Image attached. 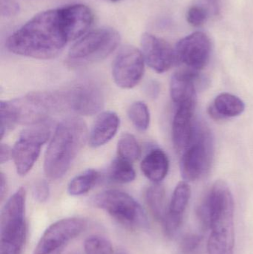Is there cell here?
<instances>
[{"instance_id": "obj_1", "label": "cell", "mask_w": 253, "mask_h": 254, "mask_svg": "<svg viewBox=\"0 0 253 254\" xmlns=\"http://www.w3.org/2000/svg\"><path fill=\"white\" fill-rule=\"evenodd\" d=\"M71 41L63 7L40 12L13 32L6 41L15 55L40 60L57 56Z\"/></svg>"}, {"instance_id": "obj_2", "label": "cell", "mask_w": 253, "mask_h": 254, "mask_svg": "<svg viewBox=\"0 0 253 254\" xmlns=\"http://www.w3.org/2000/svg\"><path fill=\"white\" fill-rule=\"evenodd\" d=\"M199 219L211 230L209 254H233L235 246L234 200L228 185L217 181L198 210Z\"/></svg>"}, {"instance_id": "obj_3", "label": "cell", "mask_w": 253, "mask_h": 254, "mask_svg": "<svg viewBox=\"0 0 253 254\" xmlns=\"http://www.w3.org/2000/svg\"><path fill=\"white\" fill-rule=\"evenodd\" d=\"M89 140L87 126L79 118H68L56 127L45 155L44 171L51 180L61 179Z\"/></svg>"}, {"instance_id": "obj_4", "label": "cell", "mask_w": 253, "mask_h": 254, "mask_svg": "<svg viewBox=\"0 0 253 254\" xmlns=\"http://www.w3.org/2000/svg\"><path fill=\"white\" fill-rule=\"evenodd\" d=\"M1 137L15 125H32L48 120L52 113L58 111L55 93L32 92L22 98L1 101Z\"/></svg>"}, {"instance_id": "obj_5", "label": "cell", "mask_w": 253, "mask_h": 254, "mask_svg": "<svg viewBox=\"0 0 253 254\" xmlns=\"http://www.w3.org/2000/svg\"><path fill=\"white\" fill-rule=\"evenodd\" d=\"M25 188L6 201L0 217V254H22L27 237Z\"/></svg>"}, {"instance_id": "obj_6", "label": "cell", "mask_w": 253, "mask_h": 254, "mask_svg": "<svg viewBox=\"0 0 253 254\" xmlns=\"http://www.w3.org/2000/svg\"><path fill=\"white\" fill-rule=\"evenodd\" d=\"M120 37L116 30L101 28L79 39L68 52V62L72 65H84L102 61L118 46Z\"/></svg>"}, {"instance_id": "obj_7", "label": "cell", "mask_w": 253, "mask_h": 254, "mask_svg": "<svg viewBox=\"0 0 253 254\" xmlns=\"http://www.w3.org/2000/svg\"><path fill=\"white\" fill-rule=\"evenodd\" d=\"M93 204L127 228H145L148 225L144 209L127 192L118 190H108L98 194L93 198Z\"/></svg>"}, {"instance_id": "obj_8", "label": "cell", "mask_w": 253, "mask_h": 254, "mask_svg": "<svg viewBox=\"0 0 253 254\" xmlns=\"http://www.w3.org/2000/svg\"><path fill=\"white\" fill-rule=\"evenodd\" d=\"M52 127L51 122L46 120L29 125L21 132L12 148V158L19 176H25L34 167L42 146L51 135Z\"/></svg>"}, {"instance_id": "obj_9", "label": "cell", "mask_w": 253, "mask_h": 254, "mask_svg": "<svg viewBox=\"0 0 253 254\" xmlns=\"http://www.w3.org/2000/svg\"><path fill=\"white\" fill-rule=\"evenodd\" d=\"M212 137L207 128L196 124L193 141L183 152L181 173L187 182H195L203 177L210 168L212 163Z\"/></svg>"}, {"instance_id": "obj_10", "label": "cell", "mask_w": 253, "mask_h": 254, "mask_svg": "<svg viewBox=\"0 0 253 254\" xmlns=\"http://www.w3.org/2000/svg\"><path fill=\"white\" fill-rule=\"evenodd\" d=\"M54 93L58 111L68 110L80 116H90L103 108V94L92 83H79Z\"/></svg>"}, {"instance_id": "obj_11", "label": "cell", "mask_w": 253, "mask_h": 254, "mask_svg": "<svg viewBox=\"0 0 253 254\" xmlns=\"http://www.w3.org/2000/svg\"><path fill=\"white\" fill-rule=\"evenodd\" d=\"M144 63L141 51L131 46L122 48L112 65V77L116 84L126 89L136 86L144 76Z\"/></svg>"}, {"instance_id": "obj_12", "label": "cell", "mask_w": 253, "mask_h": 254, "mask_svg": "<svg viewBox=\"0 0 253 254\" xmlns=\"http://www.w3.org/2000/svg\"><path fill=\"white\" fill-rule=\"evenodd\" d=\"M86 227L84 219L67 218L52 224L40 237L33 254H51L78 237Z\"/></svg>"}, {"instance_id": "obj_13", "label": "cell", "mask_w": 253, "mask_h": 254, "mask_svg": "<svg viewBox=\"0 0 253 254\" xmlns=\"http://www.w3.org/2000/svg\"><path fill=\"white\" fill-rule=\"evenodd\" d=\"M175 54V61L199 71L206 66L210 58V40L204 33H193L177 43Z\"/></svg>"}, {"instance_id": "obj_14", "label": "cell", "mask_w": 253, "mask_h": 254, "mask_svg": "<svg viewBox=\"0 0 253 254\" xmlns=\"http://www.w3.org/2000/svg\"><path fill=\"white\" fill-rule=\"evenodd\" d=\"M141 48L144 61L156 72H165L175 62V49L167 42L153 34H143Z\"/></svg>"}, {"instance_id": "obj_15", "label": "cell", "mask_w": 253, "mask_h": 254, "mask_svg": "<svg viewBox=\"0 0 253 254\" xmlns=\"http://www.w3.org/2000/svg\"><path fill=\"white\" fill-rule=\"evenodd\" d=\"M196 104L178 106L172 122V140L178 152H184L193 141L196 132L194 121Z\"/></svg>"}, {"instance_id": "obj_16", "label": "cell", "mask_w": 253, "mask_h": 254, "mask_svg": "<svg viewBox=\"0 0 253 254\" xmlns=\"http://www.w3.org/2000/svg\"><path fill=\"white\" fill-rule=\"evenodd\" d=\"M190 197L191 188L189 184L186 182H180L174 190L167 213L162 222L165 232L169 237H173L179 230Z\"/></svg>"}, {"instance_id": "obj_17", "label": "cell", "mask_w": 253, "mask_h": 254, "mask_svg": "<svg viewBox=\"0 0 253 254\" xmlns=\"http://www.w3.org/2000/svg\"><path fill=\"white\" fill-rule=\"evenodd\" d=\"M199 72L193 70L178 71L172 75L170 81V95L177 106L196 104V82Z\"/></svg>"}, {"instance_id": "obj_18", "label": "cell", "mask_w": 253, "mask_h": 254, "mask_svg": "<svg viewBox=\"0 0 253 254\" xmlns=\"http://www.w3.org/2000/svg\"><path fill=\"white\" fill-rule=\"evenodd\" d=\"M64 7L71 41L85 35L94 22V13L85 4H76Z\"/></svg>"}, {"instance_id": "obj_19", "label": "cell", "mask_w": 253, "mask_h": 254, "mask_svg": "<svg viewBox=\"0 0 253 254\" xmlns=\"http://www.w3.org/2000/svg\"><path fill=\"white\" fill-rule=\"evenodd\" d=\"M120 126V119L114 112L101 113L95 121L89 134V143L92 147L103 146L115 135Z\"/></svg>"}, {"instance_id": "obj_20", "label": "cell", "mask_w": 253, "mask_h": 254, "mask_svg": "<svg viewBox=\"0 0 253 254\" xmlns=\"http://www.w3.org/2000/svg\"><path fill=\"white\" fill-rule=\"evenodd\" d=\"M141 168L147 179L154 184H159L169 171V158L162 149H152L143 159Z\"/></svg>"}, {"instance_id": "obj_21", "label": "cell", "mask_w": 253, "mask_h": 254, "mask_svg": "<svg viewBox=\"0 0 253 254\" xmlns=\"http://www.w3.org/2000/svg\"><path fill=\"white\" fill-rule=\"evenodd\" d=\"M245 110V103L239 97L229 93L220 94L209 108V114L215 120L240 116Z\"/></svg>"}, {"instance_id": "obj_22", "label": "cell", "mask_w": 253, "mask_h": 254, "mask_svg": "<svg viewBox=\"0 0 253 254\" xmlns=\"http://www.w3.org/2000/svg\"><path fill=\"white\" fill-rule=\"evenodd\" d=\"M146 201L156 220L163 222L168 211L165 190L160 184H154L146 192Z\"/></svg>"}, {"instance_id": "obj_23", "label": "cell", "mask_w": 253, "mask_h": 254, "mask_svg": "<svg viewBox=\"0 0 253 254\" xmlns=\"http://www.w3.org/2000/svg\"><path fill=\"white\" fill-rule=\"evenodd\" d=\"M100 173L93 169H89L74 177L68 186V192L71 195L78 196L87 193L96 185L100 179Z\"/></svg>"}, {"instance_id": "obj_24", "label": "cell", "mask_w": 253, "mask_h": 254, "mask_svg": "<svg viewBox=\"0 0 253 254\" xmlns=\"http://www.w3.org/2000/svg\"><path fill=\"white\" fill-rule=\"evenodd\" d=\"M108 175L111 182L118 184L129 183L136 177L132 163L119 157L111 163Z\"/></svg>"}, {"instance_id": "obj_25", "label": "cell", "mask_w": 253, "mask_h": 254, "mask_svg": "<svg viewBox=\"0 0 253 254\" xmlns=\"http://www.w3.org/2000/svg\"><path fill=\"white\" fill-rule=\"evenodd\" d=\"M141 150L135 136L126 133L120 137L117 143V155L119 158L132 163L141 157Z\"/></svg>"}, {"instance_id": "obj_26", "label": "cell", "mask_w": 253, "mask_h": 254, "mask_svg": "<svg viewBox=\"0 0 253 254\" xmlns=\"http://www.w3.org/2000/svg\"><path fill=\"white\" fill-rule=\"evenodd\" d=\"M128 116L134 126L140 131H146L150 123V113L148 107L142 101L133 103L128 110Z\"/></svg>"}, {"instance_id": "obj_27", "label": "cell", "mask_w": 253, "mask_h": 254, "mask_svg": "<svg viewBox=\"0 0 253 254\" xmlns=\"http://www.w3.org/2000/svg\"><path fill=\"white\" fill-rule=\"evenodd\" d=\"M86 254H114L111 242L101 236H91L84 242Z\"/></svg>"}, {"instance_id": "obj_28", "label": "cell", "mask_w": 253, "mask_h": 254, "mask_svg": "<svg viewBox=\"0 0 253 254\" xmlns=\"http://www.w3.org/2000/svg\"><path fill=\"white\" fill-rule=\"evenodd\" d=\"M206 18L207 12L201 6H193L187 11V21L193 26L199 27L203 25L206 22Z\"/></svg>"}, {"instance_id": "obj_29", "label": "cell", "mask_w": 253, "mask_h": 254, "mask_svg": "<svg viewBox=\"0 0 253 254\" xmlns=\"http://www.w3.org/2000/svg\"><path fill=\"white\" fill-rule=\"evenodd\" d=\"M34 198L38 202L44 203L49 199L50 195L49 185L46 181H39L34 187Z\"/></svg>"}, {"instance_id": "obj_30", "label": "cell", "mask_w": 253, "mask_h": 254, "mask_svg": "<svg viewBox=\"0 0 253 254\" xmlns=\"http://www.w3.org/2000/svg\"><path fill=\"white\" fill-rule=\"evenodd\" d=\"M19 4L15 0H1V14L4 17H11L19 12Z\"/></svg>"}, {"instance_id": "obj_31", "label": "cell", "mask_w": 253, "mask_h": 254, "mask_svg": "<svg viewBox=\"0 0 253 254\" xmlns=\"http://www.w3.org/2000/svg\"><path fill=\"white\" fill-rule=\"evenodd\" d=\"M202 237L196 234H191V235L187 236L183 240L182 249L184 252L190 253V252H194L200 246L202 242Z\"/></svg>"}, {"instance_id": "obj_32", "label": "cell", "mask_w": 253, "mask_h": 254, "mask_svg": "<svg viewBox=\"0 0 253 254\" xmlns=\"http://www.w3.org/2000/svg\"><path fill=\"white\" fill-rule=\"evenodd\" d=\"M0 162L1 164L7 162L10 158H12V149L7 144L1 143L0 148Z\"/></svg>"}, {"instance_id": "obj_33", "label": "cell", "mask_w": 253, "mask_h": 254, "mask_svg": "<svg viewBox=\"0 0 253 254\" xmlns=\"http://www.w3.org/2000/svg\"><path fill=\"white\" fill-rule=\"evenodd\" d=\"M1 185H0V195H1V199L4 198V195L7 191V182L4 173H1Z\"/></svg>"}, {"instance_id": "obj_34", "label": "cell", "mask_w": 253, "mask_h": 254, "mask_svg": "<svg viewBox=\"0 0 253 254\" xmlns=\"http://www.w3.org/2000/svg\"><path fill=\"white\" fill-rule=\"evenodd\" d=\"M117 254H127L126 253V252H124V251L120 250V252H117Z\"/></svg>"}, {"instance_id": "obj_35", "label": "cell", "mask_w": 253, "mask_h": 254, "mask_svg": "<svg viewBox=\"0 0 253 254\" xmlns=\"http://www.w3.org/2000/svg\"><path fill=\"white\" fill-rule=\"evenodd\" d=\"M111 1H113V2H116V1H120V0H110Z\"/></svg>"}]
</instances>
